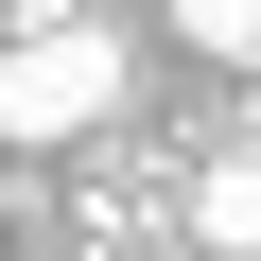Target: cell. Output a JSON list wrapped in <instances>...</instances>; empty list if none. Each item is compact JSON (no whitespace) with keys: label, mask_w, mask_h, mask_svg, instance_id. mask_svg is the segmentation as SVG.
Segmentation results:
<instances>
[{"label":"cell","mask_w":261,"mask_h":261,"mask_svg":"<svg viewBox=\"0 0 261 261\" xmlns=\"http://www.w3.org/2000/svg\"><path fill=\"white\" fill-rule=\"evenodd\" d=\"M122 87H140V53H122L87 0H35V18L0 35V140L18 157H70V140L122 122Z\"/></svg>","instance_id":"cell-1"},{"label":"cell","mask_w":261,"mask_h":261,"mask_svg":"<svg viewBox=\"0 0 261 261\" xmlns=\"http://www.w3.org/2000/svg\"><path fill=\"white\" fill-rule=\"evenodd\" d=\"M174 209H192V261H261V140H226Z\"/></svg>","instance_id":"cell-2"},{"label":"cell","mask_w":261,"mask_h":261,"mask_svg":"<svg viewBox=\"0 0 261 261\" xmlns=\"http://www.w3.org/2000/svg\"><path fill=\"white\" fill-rule=\"evenodd\" d=\"M174 35H192V53H226V70H261V0H174Z\"/></svg>","instance_id":"cell-3"},{"label":"cell","mask_w":261,"mask_h":261,"mask_svg":"<svg viewBox=\"0 0 261 261\" xmlns=\"http://www.w3.org/2000/svg\"><path fill=\"white\" fill-rule=\"evenodd\" d=\"M140 261H192V244H140Z\"/></svg>","instance_id":"cell-4"}]
</instances>
